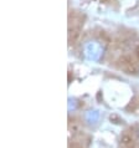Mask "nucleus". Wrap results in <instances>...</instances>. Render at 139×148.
Instances as JSON below:
<instances>
[{"instance_id": "f257e3e1", "label": "nucleus", "mask_w": 139, "mask_h": 148, "mask_svg": "<svg viewBox=\"0 0 139 148\" xmlns=\"http://www.w3.org/2000/svg\"><path fill=\"white\" fill-rule=\"evenodd\" d=\"M138 62L139 61L137 60V57H134L132 55H123L118 59L119 67L127 73H137L139 70Z\"/></svg>"}, {"instance_id": "f03ea898", "label": "nucleus", "mask_w": 139, "mask_h": 148, "mask_svg": "<svg viewBox=\"0 0 139 148\" xmlns=\"http://www.w3.org/2000/svg\"><path fill=\"white\" fill-rule=\"evenodd\" d=\"M81 36V27L78 26H68V42L75 45L80 40Z\"/></svg>"}, {"instance_id": "7ed1b4c3", "label": "nucleus", "mask_w": 139, "mask_h": 148, "mask_svg": "<svg viewBox=\"0 0 139 148\" xmlns=\"http://www.w3.org/2000/svg\"><path fill=\"white\" fill-rule=\"evenodd\" d=\"M136 57H137V60L139 61V46H137V49H136Z\"/></svg>"}]
</instances>
